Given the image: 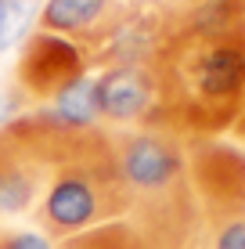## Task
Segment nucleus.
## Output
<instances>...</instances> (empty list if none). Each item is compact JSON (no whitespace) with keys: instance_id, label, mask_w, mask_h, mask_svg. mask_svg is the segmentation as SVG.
Listing matches in <instances>:
<instances>
[{"instance_id":"4468645a","label":"nucleus","mask_w":245,"mask_h":249,"mask_svg":"<svg viewBox=\"0 0 245 249\" xmlns=\"http://www.w3.org/2000/svg\"><path fill=\"white\" fill-rule=\"evenodd\" d=\"M0 54H4V0H0Z\"/></svg>"},{"instance_id":"9d476101","label":"nucleus","mask_w":245,"mask_h":249,"mask_svg":"<svg viewBox=\"0 0 245 249\" xmlns=\"http://www.w3.org/2000/svg\"><path fill=\"white\" fill-rule=\"evenodd\" d=\"M58 249H145V242L137 238L126 220H115V224H105V228H94V231H83L76 238H65L58 242Z\"/></svg>"},{"instance_id":"0eeeda50","label":"nucleus","mask_w":245,"mask_h":249,"mask_svg":"<svg viewBox=\"0 0 245 249\" xmlns=\"http://www.w3.org/2000/svg\"><path fill=\"white\" fill-rule=\"evenodd\" d=\"M115 15H119V4H115V0H44L40 29L69 36V40H80V44L90 51L101 40V33L112 25Z\"/></svg>"},{"instance_id":"f8f14e48","label":"nucleus","mask_w":245,"mask_h":249,"mask_svg":"<svg viewBox=\"0 0 245 249\" xmlns=\"http://www.w3.org/2000/svg\"><path fill=\"white\" fill-rule=\"evenodd\" d=\"M0 249H58V242L44 231H0Z\"/></svg>"},{"instance_id":"1a4fd4ad","label":"nucleus","mask_w":245,"mask_h":249,"mask_svg":"<svg viewBox=\"0 0 245 249\" xmlns=\"http://www.w3.org/2000/svg\"><path fill=\"white\" fill-rule=\"evenodd\" d=\"M188 249H245V202L206 206Z\"/></svg>"},{"instance_id":"39448f33","label":"nucleus","mask_w":245,"mask_h":249,"mask_svg":"<svg viewBox=\"0 0 245 249\" xmlns=\"http://www.w3.org/2000/svg\"><path fill=\"white\" fill-rule=\"evenodd\" d=\"M98 112L112 126H159L163 123V83L155 65H105L94 76Z\"/></svg>"},{"instance_id":"2eb2a0df","label":"nucleus","mask_w":245,"mask_h":249,"mask_svg":"<svg viewBox=\"0 0 245 249\" xmlns=\"http://www.w3.org/2000/svg\"><path fill=\"white\" fill-rule=\"evenodd\" d=\"M234 130H238V134H242V137H245V112H242V116H238V123H234Z\"/></svg>"},{"instance_id":"20e7f679","label":"nucleus","mask_w":245,"mask_h":249,"mask_svg":"<svg viewBox=\"0 0 245 249\" xmlns=\"http://www.w3.org/2000/svg\"><path fill=\"white\" fill-rule=\"evenodd\" d=\"M72 137L76 134L58 130L40 108L0 126V217L36 210L50 170Z\"/></svg>"},{"instance_id":"ddd939ff","label":"nucleus","mask_w":245,"mask_h":249,"mask_svg":"<svg viewBox=\"0 0 245 249\" xmlns=\"http://www.w3.org/2000/svg\"><path fill=\"white\" fill-rule=\"evenodd\" d=\"M22 101H25V94H22L18 87H15V90H7L4 83H0V126L22 116V112H18V108H22Z\"/></svg>"},{"instance_id":"f257e3e1","label":"nucleus","mask_w":245,"mask_h":249,"mask_svg":"<svg viewBox=\"0 0 245 249\" xmlns=\"http://www.w3.org/2000/svg\"><path fill=\"white\" fill-rule=\"evenodd\" d=\"M112 159L126 192V224L145 249H188L198 224L191 152L170 126L112 134Z\"/></svg>"},{"instance_id":"423d86ee","label":"nucleus","mask_w":245,"mask_h":249,"mask_svg":"<svg viewBox=\"0 0 245 249\" xmlns=\"http://www.w3.org/2000/svg\"><path fill=\"white\" fill-rule=\"evenodd\" d=\"M87 69H90V51L80 40L36 29L22 44L18 54V90L25 98L50 101L62 87L87 76Z\"/></svg>"},{"instance_id":"f03ea898","label":"nucleus","mask_w":245,"mask_h":249,"mask_svg":"<svg viewBox=\"0 0 245 249\" xmlns=\"http://www.w3.org/2000/svg\"><path fill=\"white\" fill-rule=\"evenodd\" d=\"M163 123L177 134H216L245 112V33L220 40L173 36L155 62Z\"/></svg>"},{"instance_id":"6e6552de","label":"nucleus","mask_w":245,"mask_h":249,"mask_svg":"<svg viewBox=\"0 0 245 249\" xmlns=\"http://www.w3.org/2000/svg\"><path fill=\"white\" fill-rule=\"evenodd\" d=\"M58 130H69V134H87L98 130L101 112H98V87H94V76H80L72 80L69 87H62L54 98L40 108Z\"/></svg>"},{"instance_id":"9b49d317","label":"nucleus","mask_w":245,"mask_h":249,"mask_svg":"<svg viewBox=\"0 0 245 249\" xmlns=\"http://www.w3.org/2000/svg\"><path fill=\"white\" fill-rule=\"evenodd\" d=\"M44 0H4V51L22 47L36 33Z\"/></svg>"},{"instance_id":"7ed1b4c3","label":"nucleus","mask_w":245,"mask_h":249,"mask_svg":"<svg viewBox=\"0 0 245 249\" xmlns=\"http://www.w3.org/2000/svg\"><path fill=\"white\" fill-rule=\"evenodd\" d=\"M36 217L54 242L126 220V192L112 159V134L87 130L65 144L40 195Z\"/></svg>"}]
</instances>
